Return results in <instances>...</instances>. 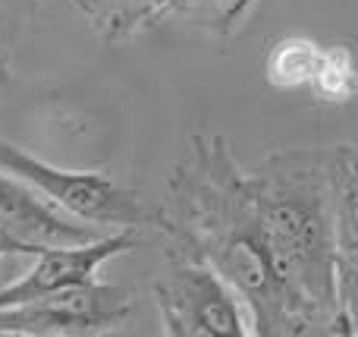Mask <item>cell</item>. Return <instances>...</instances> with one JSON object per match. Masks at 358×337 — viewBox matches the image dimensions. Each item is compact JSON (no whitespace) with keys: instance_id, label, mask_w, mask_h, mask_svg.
<instances>
[{"instance_id":"6da1fadb","label":"cell","mask_w":358,"mask_h":337,"mask_svg":"<svg viewBox=\"0 0 358 337\" xmlns=\"http://www.w3.org/2000/svg\"><path fill=\"white\" fill-rule=\"evenodd\" d=\"M164 233L170 246L217 268L252 312L255 334L296 337L289 300L277 281L252 174L239 167L223 136L195 132L167 180Z\"/></svg>"},{"instance_id":"7a4b0ae2","label":"cell","mask_w":358,"mask_h":337,"mask_svg":"<svg viewBox=\"0 0 358 337\" xmlns=\"http://www.w3.org/2000/svg\"><path fill=\"white\" fill-rule=\"evenodd\" d=\"M248 174L296 337L349 334L336 296V145L273 151Z\"/></svg>"},{"instance_id":"3957f363","label":"cell","mask_w":358,"mask_h":337,"mask_svg":"<svg viewBox=\"0 0 358 337\" xmlns=\"http://www.w3.org/2000/svg\"><path fill=\"white\" fill-rule=\"evenodd\" d=\"M0 167L22 177L25 183L48 195L60 212L94 227H123V231H161L164 208H155L104 170H73L50 164L19 145L0 139Z\"/></svg>"},{"instance_id":"277c9868","label":"cell","mask_w":358,"mask_h":337,"mask_svg":"<svg viewBox=\"0 0 358 337\" xmlns=\"http://www.w3.org/2000/svg\"><path fill=\"white\" fill-rule=\"evenodd\" d=\"M155 303L164 334L170 337L255 334L252 312L233 284L179 246H170V265L155 284Z\"/></svg>"},{"instance_id":"5b68a950","label":"cell","mask_w":358,"mask_h":337,"mask_svg":"<svg viewBox=\"0 0 358 337\" xmlns=\"http://www.w3.org/2000/svg\"><path fill=\"white\" fill-rule=\"evenodd\" d=\"M132 312L129 290L88 281L60 294L0 309V334L10 337H85L123 325Z\"/></svg>"},{"instance_id":"8992f818","label":"cell","mask_w":358,"mask_h":337,"mask_svg":"<svg viewBox=\"0 0 358 337\" xmlns=\"http://www.w3.org/2000/svg\"><path fill=\"white\" fill-rule=\"evenodd\" d=\"M145 243L142 231H123L120 227L110 237H98L88 243L73 246H48L35 256V265L25 271L19 281L0 287V309L19 306L29 300H41V296L60 294V290L79 287V284L98 281V271L104 268L110 259L132 252Z\"/></svg>"},{"instance_id":"52a82bcc","label":"cell","mask_w":358,"mask_h":337,"mask_svg":"<svg viewBox=\"0 0 358 337\" xmlns=\"http://www.w3.org/2000/svg\"><path fill=\"white\" fill-rule=\"evenodd\" d=\"M0 231L35 246H73L98 240V227L60 212L22 177L0 167Z\"/></svg>"},{"instance_id":"ba28073f","label":"cell","mask_w":358,"mask_h":337,"mask_svg":"<svg viewBox=\"0 0 358 337\" xmlns=\"http://www.w3.org/2000/svg\"><path fill=\"white\" fill-rule=\"evenodd\" d=\"M73 4L107 41H120L136 32L155 29L176 13H185L195 0H73Z\"/></svg>"},{"instance_id":"9c48e42d","label":"cell","mask_w":358,"mask_h":337,"mask_svg":"<svg viewBox=\"0 0 358 337\" xmlns=\"http://www.w3.org/2000/svg\"><path fill=\"white\" fill-rule=\"evenodd\" d=\"M321 48L315 38L308 35H283L267 48L264 57V79L267 85L280 88V92H299L308 88L315 79L317 60H321Z\"/></svg>"},{"instance_id":"30bf717a","label":"cell","mask_w":358,"mask_h":337,"mask_svg":"<svg viewBox=\"0 0 358 337\" xmlns=\"http://www.w3.org/2000/svg\"><path fill=\"white\" fill-rule=\"evenodd\" d=\"M308 92L321 104H352L358 98V60L349 44H324Z\"/></svg>"},{"instance_id":"8fae6325","label":"cell","mask_w":358,"mask_h":337,"mask_svg":"<svg viewBox=\"0 0 358 337\" xmlns=\"http://www.w3.org/2000/svg\"><path fill=\"white\" fill-rule=\"evenodd\" d=\"M258 4H261V0H233V4L223 10L220 22H217V32H223V35H233V32L239 29L242 22H245L248 13H252Z\"/></svg>"},{"instance_id":"7c38bea8","label":"cell","mask_w":358,"mask_h":337,"mask_svg":"<svg viewBox=\"0 0 358 337\" xmlns=\"http://www.w3.org/2000/svg\"><path fill=\"white\" fill-rule=\"evenodd\" d=\"M41 249H48V246L25 243V240H19V237H13V233L0 231V259H10V256H38Z\"/></svg>"}]
</instances>
